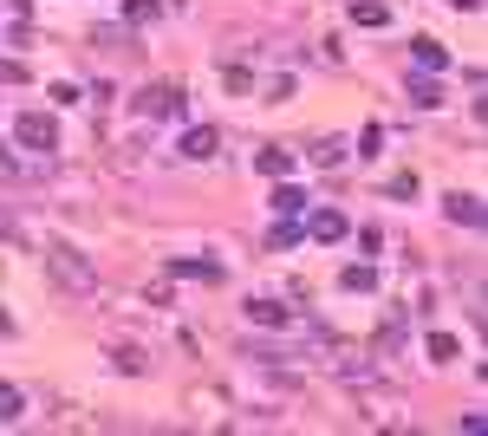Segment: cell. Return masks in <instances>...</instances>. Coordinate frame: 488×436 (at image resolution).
Wrapping results in <instances>:
<instances>
[{
	"label": "cell",
	"mask_w": 488,
	"mask_h": 436,
	"mask_svg": "<svg viewBox=\"0 0 488 436\" xmlns=\"http://www.w3.org/2000/svg\"><path fill=\"white\" fill-rule=\"evenodd\" d=\"M267 209H274V215H306V189H293V182H280L274 196H267Z\"/></svg>",
	"instance_id": "10"
},
{
	"label": "cell",
	"mask_w": 488,
	"mask_h": 436,
	"mask_svg": "<svg viewBox=\"0 0 488 436\" xmlns=\"http://www.w3.org/2000/svg\"><path fill=\"white\" fill-rule=\"evenodd\" d=\"M138 111H144V118H182L189 104H182L176 85H150V92H138Z\"/></svg>",
	"instance_id": "3"
},
{
	"label": "cell",
	"mask_w": 488,
	"mask_h": 436,
	"mask_svg": "<svg viewBox=\"0 0 488 436\" xmlns=\"http://www.w3.org/2000/svg\"><path fill=\"white\" fill-rule=\"evenodd\" d=\"M20 417H26V397L13 385H0V423H20Z\"/></svg>",
	"instance_id": "16"
},
{
	"label": "cell",
	"mask_w": 488,
	"mask_h": 436,
	"mask_svg": "<svg viewBox=\"0 0 488 436\" xmlns=\"http://www.w3.org/2000/svg\"><path fill=\"white\" fill-rule=\"evenodd\" d=\"M0 170H7V163H0Z\"/></svg>",
	"instance_id": "24"
},
{
	"label": "cell",
	"mask_w": 488,
	"mask_h": 436,
	"mask_svg": "<svg viewBox=\"0 0 488 436\" xmlns=\"http://www.w3.org/2000/svg\"><path fill=\"white\" fill-rule=\"evenodd\" d=\"M411 59H417V72H449V46H437V40H411Z\"/></svg>",
	"instance_id": "6"
},
{
	"label": "cell",
	"mask_w": 488,
	"mask_h": 436,
	"mask_svg": "<svg viewBox=\"0 0 488 436\" xmlns=\"http://www.w3.org/2000/svg\"><path fill=\"white\" fill-rule=\"evenodd\" d=\"M124 20H130V26H144V20H156V0H124Z\"/></svg>",
	"instance_id": "21"
},
{
	"label": "cell",
	"mask_w": 488,
	"mask_h": 436,
	"mask_svg": "<svg viewBox=\"0 0 488 436\" xmlns=\"http://www.w3.org/2000/svg\"><path fill=\"white\" fill-rule=\"evenodd\" d=\"M430 359H437V365H449V359H463V345H456L449 333H430Z\"/></svg>",
	"instance_id": "18"
},
{
	"label": "cell",
	"mask_w": 488,
	"mask_h": 436,
	"mask_svg": "<svg viewBox=\"0 0 488 436\" xmlns=\"http://www.w3.org/2000/svg\"><path fill=\"white\" fill-rule=\"evenodd\" d=\"M111 365H118V371H144V365H150V351H144V345H118V351H111Z\"/></svg>",
	"instance_id": "15"
},
{
	"label": "cell",
	"mask_w": 488,
	"mask_h": 436,
	"mask_svg": "<svg viewBox=\"0 0 488 436\" xmlns=\"http://www.w3.org/2000/svg\"><path fill=\"white\" fill-rule=\"evenodd\" d=\"M0 85H26V66L20 59H0Z\"/></svg>",
	"instance_id": "22"
},
{
	"label": "cell",
	"mask_w": 488,
	"mask_h": 436,
	"mask_svg": "<svg viewBox=\"0 0 488 436\" xmlns=\"http://www.w3.org/2000/svg\"><path fill=\"white\" fill-rule=\"evenodd\" d=\"M306 235H313V241H345V215H339V209H313Z\"/></svg>",
	"instance_id": "7"
},
{
	"label": "cell",
	"mask_w": 488,
	"mask_h": 436,
	"mask_svg": "<svg viewBox=\"0 0 488 436\" xmlns=\"http://www.w3.org/2000/svg\"><path fill=\"white\" fill-rule=\"evenodd\" d=\"M377 150H385V130H377V124H365V130H359V156H365V163H371V156H377Z\"/></svg>",
	"instance_id": "19"
},
{
	"label": "cell",
	"mask_w": 488,
	"mask_h": 436,
	"mask_svg": "<svg viewBox=\"0 0 488 436\" xmlns=\"http://www.w3.org/2000/svg\"><path fill=\"white\" fill-rule=\"evenodd\" d=\"M339 156H345V144H339V138H325V144H313V163H319V170H333Z\"/></svg>",
	"instance_id": "20"
},
{
	"label": "cell",
	"mask_w": 488,
	"mask_h": 436,
	"mask_svg": "<svg viewBox=\"0 0 488 436\" xmlns=\"http://www.w3.org/2000/svg\"><path fill=\"white\" fill-rule=\"evenodd\" d=\"M351 20H359V26H385L391 7H385V0H351Z\"/></svg>",
	"instance_id": "13"
},
{
	"label": "cell",
	"mask_w": 488,
	"mask_h": 436,
	"mask_svg": "<svg viewBox=\"0 0 488 436\" xmlns=\"http://www.w3.org/2000/svg\"><path fill=\"white\" fill-rule=\"evenodd\" d=\"M443 215H449V222H463V228H482V196H449Z\"/></svg>",
	"instance_id": "8"
},
{
	"label": "cell",
	"mask_w": 488,
	"mask_h": 436,
	"mask_svg": "<svg viewBox=\"0 0 488 436\" xmlns=\"http://www.w3.org/2000/svg\"><path fill=\"white\" fill-rule=\"evenodd\" d=\"M339 287H345V293H371V287H377V267H371V261H351L345 274H339Z\"/></svg>",
	"instance_id": "11"
},
{
	"label": "cell",
	"mask_w": 488,
	"mask_h": 436,
	"mask_svg": "<svg viewBox=\"0 0 488 436\" xmlns=\"http://www.w3.org/2000/svg\"><path fill=\"white\" fill-rule=\"evenodd\" d=\"M13 138H20V150L52 156V150H59V124H52L46 111H20V118H13Z\"/></svg>",
	"instance_id": "2"
},
{
	"label": "cell",
	"mask_w": 488,
	"mask_h": 436,
	"mask_svg": "<svg viewBox=\"0 0 488 436\" xmlns=\"http://www.w3.org/2000/svg\"><path fill=\"white\" fill-rule=\"evenodd\" d=\"M46 267H52V280H59V293H72V299L98 293V274H92V261L78 254V248H66V241H52V248H46Z\"/></svg>",
	"instance_id": "1"
},
{
	"label": "cell",
	"mask_w": 488,
	"mask_h": 436,
	"mask_svg": "<svg viewBox=\"0 0 488 436\" xmlns=\"http://www.w3.org/2000/svg\"><path fill=\"white\" fill-rule=\"evenodd\" d=\"M176 150H182L189 163H209L215 150H222V130H215V124H189V130H182V144H176Z\"/></svg>",
	"instance_id": "4"
},
{
	"label": "cell",
	"mask_w": 488,
	"mask_h": 436,
	"mask_svg": "<svg viewBox=\"0 0 488 436\" xmlns=\"http://www.w3.org/2000/svg\"><path fill=\"white\" fill-rule=\"evenodd\" d=\"M170 274H189V280H222V267H209V261H170Z\"/></svg>",
	"instance_id": "17"
},
{
	"label": "cell",
	"mask_w": 488,
	"mask_h": 436,
	"mask_svg": "<svg viewBox=\"0 0 488 436\" xmlns=\"http://www.w3.org/2000/svg\"><path fill=\"white\" fill-rule=\"evenodd\" d=\"M261 176H293V150H261Z\"/></svg>",
	"instance_id": "14"
},
{
	"label": "cell",
	"mask_w": 488,
	"mask_h": 436,
	"mask_svg": "<svg viewBox=\"0 0 488 436\" xmlns=\"http://www.w3.org/2000/svg\"><path fill=\"white\" fill-rule=\"evenodd\" d=\"M404 92H411V104H423V111H430V104H443V85H437V72H417Z\"/></svg>",
	"instance_id": "9"
},
{
	"label": "cell",
	"mask_w": 488,
	"mask_h": 436,
	"mask_svg": "<svg viewBox=\"0 0 488 436\" xmlns=\"http://www.w3.org/2000/svg\"><path fill=\"white\" fill-rule=\"evenodd\" d=\"M241 313H248L254 325H267V333H293V313L280 307V299H248Z\"/></svg>",
	"instance_id": "5"
},
{
	"label": "cell",
	"mask_w": 488,
	"mask_h": 436,
	"mask_svg": "<svg viewBox=\"0 0 488 436\" xmlns=\"http://www.w3.org/2000/svg\"><path fill=\"white\" fill-rule=\"evenodd\" d=\"M267 241H274V248H300V241H306V222H300V215H280Z\"/></svg>",
	"instance_id": "12"
},
{
	"label": "cell",
	"mask_w": 488,
	"mask_h": 436,
	"mask_svg": "<svg viewBox=\"0 0 488 436\" xmlns=\"http://www.w3.org/2000/svg\"><path fill=\"white\" fill-rule=\"evenodd\" d=\"M449 7H463V13H475V7H482V0H449Z\"/></svg>",
	"instance_id": "23"
}]
</instances>
